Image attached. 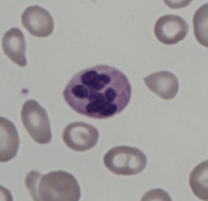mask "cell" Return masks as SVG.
Masks as SVG:
<instances>
[{
    "label": "cell",
    "mask_w": 208,
    "mask_h": 201,
    "mask_svg": "<svg viewBox=\"0 0 208 201\" xmlns=\"http://www.w3.org/2000/svg\"><path fill=\"white\" fill-rule=\"evenodd\" d=\"M63 96L78 114L92 119H108L128 106L131 86L120 70L97 65L76 74L66 86Z\"/></svg>",
    "instance_id": "1"
},
{
    "label": "cell",
    "mask_w": 208,
    "mask_h": 201,
    "mask_svg": "<svg viewBox=\"0 0 208 201\" xmlns=\"http://www.w3.org/2000/svg\"><path fill=\"white\" fill-rule=\"evenodd\" d=\"M143 81L152 92L164 100L175 98L179 91V81L177 77L168 71L151 74L145 77Z\"/></svg>",
    "instance_id": "8"
},
{
    "label": "cell",
    "mask_w": 208,
    "mask_h": 201,
    "mask_svg": "<svg viewBox=\"0 0 208 201\" xmlns=\"http://www.w3.org/2000/svg\"><path fill=\"white\" fill-rule=\"evenodd\" d=\"M2 48L4 54L13 63L20 67L27 66L26 39L23 32L18 27H12L7 31L2 38Z\"/></svg>",
    "instance_id": "10"
},
{
    "label": "cell",
    "mask_w": 208,
    "mask_h": 201,
    "mask_svg": "<svg viewBox=\"0 0 208 201\" xmlns=\"http://www.w3.org/2000/svg\"><path fill=\"white\" fill-rule=\"evenodd\" d=\"M193 32L199 44L208 48V3L196 11L192 18Z\"/></svg>",
    "instance_id": "12"
},
{
    "label": "cell",
    "mask_w": 208,
    "mask_h": 201,
    "mask_svg": "<svg viewBox=\"0 0 208 201\" xmlns=\"http://www.w3.org/2000/svg\"><path fill=\"white\" fill-rule=\"evenodd\" d=\"M20 146L18 130L13 122L0 117V163H6L15 158Z\"/></svg>",
    "instance_id": "9"
},
{
    "label": "cell",
    "mask_w": 208,
    "mask_h": 201,
    "mask_svg": "<svg viewBox=\"0 0 208 201\" xmlns=\"http://www.w3.org/2000/svg\"><path fill=\"white\" fill-rule=\"evenodd\" d=\"M0 201H14L10 190L2 185H0Z\"/></svg>",
    "instance_id": "15"
},
{
    "label": "cell",
    "mask_w": 208,
    "mask_h": 201,
    "mask_svg": "<svg viewBox=\"0 0 208 201\" xmlns=\"http://www.w3.org/2000/svg\"><path fill=\"white\" fill-rule=\"evenodd\" d=\"M99 138L98 130L84 122H74L67 125L63 130V141L68 148L85 152L93 148Z\"/></svg>",
    "instance_id": "5"
},
{
    "label": "cell",
    "mask_w": 208,
    "mask_h": 201,
    "mask_svg": "<svg viewBox=\"0 0 208 201\" xmlns=\"http://www.w3.org/2000/svg\"><path fill=\"white\" fill-rule=\"evenodd\" d=\"M21 119L31 137L38 144L51 141V127L46 110L36 100H27L21 111Z\"/></svg>",
    "instance_id": "4"
},
{
    "label": "cell",
    "mask_w": 208,
    "mask_h": 201,
    "mask_svg": "<svg viewBox=\"0 0 208 201\" xmlns=\"http://www.w3.org/2000/svg\"><path fill=\"white\" fill-rule=\"evenodd\" d=\"M166 6L171 9H182L189 6L192 0H163Z\"/></svg>",
    "instance_id": "14"
},
{
    "label": "cell",
    "mask_w": 208,
    "mask_h": 201,
    "mask_svg": "<svg viewBox=\"0 0 208 201\" xmlns=\"http://www.w3.org/2000/svg\"><path fill=\"white\" fill-rule=\"evenodd\" d=\"M103 163L115 175L135 176L145 169L147 158L141 149L123 145L111 148L104 155Z\"/></svg>",
    "instance_id": "3"
},
{
    "label": "cell",
    "mask_w": 208,
    "mask_h": 201,
    "mask_svg": "<svg viewBox=\"0 0 208 201\" xmlns=\"http://www.w3.org/2000/svg\"><path fill=\"white\" fill-rule=\"evenodd\" d=\"M25 184L33 201H80L81 188L72 174L65 171H53L42 175L32 171Z\"/></svg>",
    "instance_id": "2"
},
{
    "label": "cell",
    "mask_w": 208,
    "mask_h": 201,
    "mask_svg": "<svg viewBox=\"0 0 208 201\" xmlns=\"http://www.w3.org/2000/svg\"><path fill=\"white\" fill-rule=\"evenodd\" d=\"M21 20L25 29L36 37H47L54 31V21L51 14L38 5L26 8Z\"/></svg>",
    "instance_id": "7"
},
{
    "label": "cell",
    "mask_w": 208,
    "mask_h": 201,
    "mask_svg": "<svg viewBox=\"0 0 208 201\" xmlns=\"http://www.w3.org/2000/svg\"><path fill=\"white\" fill-rule=\"evenodd\" d=\"M190 186L198 199L208 201V160L198 164L191 172Z\"/></svg>",
    "instance_id": "11"
},
{
    "label": "cell",
    "mask_w": 208,
    "mask_h": 201,
    "mask_svg": "<svg viewBox=\"0 0 208 201\" xmlns=\"http://www.w3.org/2000/svg\"><path fill=\"white\" fill-rule=\"evenodd\" d=\"M141 201H173L167 191L161 189H153L146 191Z\"/></svg>",
    "instance_id": "13"
},
{
    "label": "cell",
    "mask_w": 208,
    "mask_h": 201,
    "mask_svg": "<svg viewBox=\"0 0 208 201\" xmlns=\"http://www.w3.org/2000/svg\"><path fill=\"white\" fill-rule=\"evenodd\" d=\"M189 24L178 15H164L154 26V34L158 41L165 45H174L186 38Z\"/></svg>",
    "instance_id": "6"
}]
</instances>
